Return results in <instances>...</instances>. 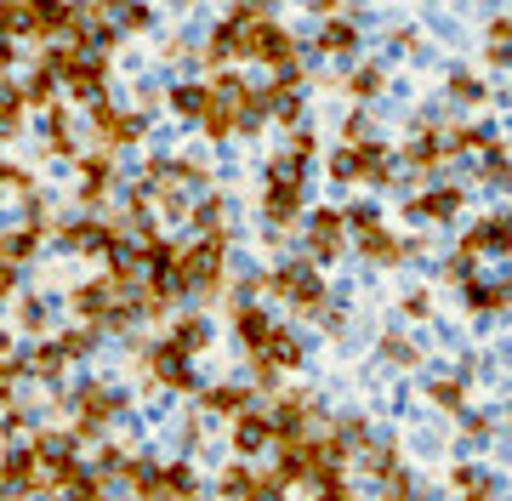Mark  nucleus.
I'll list each match as a JSON object with an SVG mask.
<instances>
[{"label": "nucleus", "mask_w": 512, "mask_h": 501, "mask_svg": "<svg viewBox=\"0 0 512 501\" xmlns=\"http://www.w3.org/2000/svg\"><path fill=\"white\" fill-rule=\"evenodd\" d=\"M456 484L467 490V501H490V479H484L478 467H461V473H456Z\"/></svg>", "instance_id": "obj_23"}, {"label": "nucleus", "mask_w": 512, "mask_h": 501, "mask_svg": "<svg viewBox=\"0 0 512 501\" xmlns=\"http://www.w3.org/2000/svg\"><path fill=\"white\" fill-rule=\"evenodd\" d=\"M63 365H69L63 348H35V359H29V371H35V376H57Z\"/></svg>", "instance_id": "obj_24"}, {"label": "nucleus", "mask_w": 512, "mask_h": 501, "mask_svg": "<svg viewBox=\"0 0 512 501\" xmlns=\"http://www.w3.org/2000/svg\"><path fill=\"white\" fill-rule=\"evenodd\" d=\"M308 240H313V257H319V262H330L336 251H342V217H336V211H313Z\"/></svg>", "instance_id": "obj_4"}, {"label": "nucleus", "mask_w": 512, "mask_h": 501, "mask_svg": "<svg viewBox=\"0 0 512 501\" xmlns=\"http://www.w3.org/2000/svg\"><path fill=\"white\" fill-rule=\"evenodd\" d=\"M484 177H490V183H507V149H501V143L484 149Z\"/></svg>", "instance_id": "obj_26"}, {"label": "nucleus", "mask_w": 512, "mask_h": 501, "mask_svg": "<svg viewBox=\"0 0 512 501\" xmlns=\"http://www.w3.org/2000/svg\"><path fill=\"white\" fill-rule=\"evenodd\" d=\"M268 445H274L268 416H239V427H234V450H239V456H262Z\"/></svg>", "instance_id": "obj_5"}, {"label": "nucleus", "mask_w": 512, "mask_h": 501, "mask_svg": "<svg viewBox=\"0 0 512 501\" xmlns=\"http://www.w3.org/2000/svg\"><path fill=\"white\" fill-rule=\"evenodd\" d=\"M177 274H183V291H217L222 285V240H205L188 257H177Z\"/></svg>", "instance_id": "obj_1"}, {"label": "nucleus", "mask_w": 512, "mask_h": 501, "mask_svg": "<svg viewBox=\"0 0 512 501\" xmlns=\"http://www.w3.org/2000/svg\"><path fill=\"white\" fill-rule=\"evenodd\" d=\"M97 131H103L109 143H137V137H143V114H114V109L97 103Z\"/></svg>", "instance_id": "obj_6"}, {"label": "nucleus", "mask_w": 512, "mask_h": 501, "mask_svg": "<svg viewBox=\"0 0 512 501\" xmlns=\"http://www.w3.org/2000/svg\"><path fill=\"white\" fill-rule=\"evenodd\" d=\"M319 501H359V496H348L342 484H330V490H319Z\"/></svg>", "instance_id": "obj_35"}, {"label": "nucleus", "mask_w": 512, "mask_h": 501, "mask_svg": "<svg viewBox=\"0 0 512 501\" xmlns=\"http://www.w3.org/2000/svg\"><path fill=\"white\" fill-rule=\"evenodd\" d=\"M433 399H439L444 410H461V388H456V382H433Z\"/></svg>", "instance_id": "obj_30"}, {"label": "nucleus", "mask_w": 512, "mask_h": 501, "mask_svg": "<svg viewBox=\"0 0 512 501\" xmlns=\"http://www.w3.org/2000/svg\"><path fill=\"white\" fill-rule=\"evenodd\" d=\"M18 120H23V92L0 80V137H12V131H18Z\"/></svg>", "instance_id": "obj_14"}, {"label": "nucleus", "mask_w": 512, "mask_h": 501, "mask_svg": "<svg viewBox=\"0 0 512 501\" xmlns=\"http://www.w3.org/2000/svg\"><path fill=\"white\" fill-rule=\"evenodd\" d=\"M35 240H40V223H29L23 228V234H0V257H29V251H35Z\"/></svg>", "instance_id": "obj_17"}, {"label": "nucleus", "mask_w": 512, "mask_h": 501, "mask_svg": "<svg viewBox=\"0 0 512 501\" xmlns=\"http://www.w3.org/2000/svg\"><path fill=\"white\" fill-rule=\"evenodd\" d=\"M63 240H69L74 251H97V245H114V234L109 228H97V223H80V228H69Z\"/></svg>", "instance_id": "obj_16"}, {"label": "nucleus", "mask_w": 512, "mask_h": 501, "mask_svg": "<svg viewBox=\"0 0 512 501\" xmlns=\"http://www.w3.org/2000/svg\"><path fill=\"white\" fill-rule=\"evenodd\" d=\"M12 285H18V268H6V262H0V291H12Z\"/></svg>", "instance_id": "obj_36"}, {"label": "nucleus", "mask_w": 512, "mask_h": 501, "mask_svg": "<svg viewBox=\"0 0 512 501\" xmlns=\"http://www.w3.org/2000/svg\"><path fill=\"white\" fill-rule=\"evenodd\" d=\"M382 353L393 359V365H416V348H410V342H399V336H387V342H382Z\"/></svg>", "instance_id": "obj_28"}, {"label": "nucleus", "mask_w": 512, "mask_h": 501, "mask_svg": "<svg viewBox=\"0 0 512 501\" xmlns=\"http://www.w3.org/2000/svg\"><path fill=\"white\" fill-rule=\"evenodd\" d=\"M404 314H410V319H427V297H421V291H416V297L404 302Z\"/></svg>", "instance_id": "obj_34"}, {"label": "nucleus", "mask_w": 512, "mask_h": 501, "mask_svg": "<svg viewBox=\"0 0 512 501\" xmlns=\"http://www.w3.org/2000/svg\"><path fill=\"white\" fill-rule=\"evenodd\" d=\"M439 137H433V131H427V137H416V143H410V149H404V166H433V160H439Z\"/></svg>", "instance_id": "obj_19"}, {"label": "nucleus", "mask_w": 512, "mask_h": 501, "mask_svg": "<svg viewBox=\"0 0 512 501\" xmlns=\"http://www.w3.org/2000/svg\"><path fill=\"white\" fill-rule=\"evenodd\" d=\"M348 86H353L359 97H376V92H382V69H365V75H353Z\"/></svg>", "instance_id": "obj_29"}, {"label": "nucleus", "mask_w": 512, "mask_h": 501, "mask_svg": "<svg viewBox=\"0 0 512 501\" xmlns=\"http://www.w3.org/2000/svg\"><path fill=\"white\" fill-rule=\"evenodd\" d=\"M69 501H103V490H97V479H74L69 484Z\"/></svg>", "instance_id": "obj_32"}, {"label": "nucleus", "mask_w": 512, "mask_h": 501, "mask_svg": "<svg viewBox=\"0 0 512 501\" xmlns=\"http://www.w3.org/2000/svg\"><path fill=\"white\" fill-rule=\"evenodd\" d=\"M262 359H268L274 371H279V365H302V342H296L291 331H274L268 342H262Z\"/></svg>", "instance_id": "obj_11"}, {"label": "nucleus", "mask_w": 512, "mask_h": 501, "mask_svg": "<svg viewBox=\"0 0 512 501\" xmlns=\"http://www.w3.org/2000/svg\"><path fill=\"white\" fill-rule=\"evenodd\" d=\"M353 40L359 35H353L348 23H330L325 35H319V52H353Z\"/></svg>", "instance_id": "obj_21"}, {"label": "nucleus", "mask_w": 512, "mask_h": 501, "mask_svg": "<svg viewBox=\"0 0 512 501\" xmlns=\"http://www.w3.org/2000/svg\"><path fill=\"white\" fill-rule=\"evenodd\" d=\"M473 251H507V217H484V223L467 234V257Z\"/></svg>", "instance_id": "obj_10"}, {"label": "nucleus", "mask_w": 512, "mask_h": 501, "mask_svg": "<svg viewBox=\"0 0 512 501\" xmlns=\"http://www.w3.org/2000/svg\"><path fill=\"white\" fill-rule=\"evenodd\" d=\"M6 57H12V40H6V35H0V63H6Z\"/></svg>", "instance_id": "obj_37"}, {"label": "nucleus", "mask_w": 512, "mask_h": 501, "mask_svg": "<svg viewBox=\"0 0 512 501\" xmlns=\"http://www.w3.org/2000/svg\"><path fill=\"white\" fill-rule=\"evenodd\" d=\"M74 410H80V427L92 433V427H103V422L120 416V399H114L109 388H80V393H74Z\"/></svg>", "instance_id": "obj_3"}, {"label": "nucleus", "mask_w": 512, "mask_h": 501, "mask_svg": "<svg viewBox=\"0 0 512 501\" xmlns=\"http://www.w3.org/2000/svg\"><path fill=\"white\" fill-rule=\"evenodd\" d=\"M80 177H86V183H80V194H86V200H103V194H109V183H114L109 160H86V166H80Z\"/></svg>", "instance_id": "obj_13"}, {"label": "nucleus", "mask_w": 512, "mask_h": 501, "mask_svg": "<svg viewBox=\"0 0 512 501\" xmlns=\"http://www.w3.org/2000/svg\"><path fill=\"white\" fill-rule=\"evenodd\" d=\"M262 211H268V223H291L296 211H302V188L268 183V194H262Z\"/></svg>", "instance_id": "obj_8"}, {"label": "nucleus", "mask_w": 512, "mask_h": 501, "mask_svg": "<svg viewBox=\"0 0 512 501\" xmlns=\"http://www.w3.org/2000/svg\"><path fill=\"white\" fill-rule=\"evenodd\" d=\"M154 376H160V382H171V388H194L188 353H177L171 342H165V348H154Z\"/></svg>", "instance_id": "obj_7"}, {"label": "nucleus", "mask_w": 512, "mask_h": 501, "mask_svg": "<svg viewBox=\"0 0 512 501\" xmlns=\"http://www.w3.org/2000/svg\"><path fill=\"white\" fill-rule=\"evenodd\" d=\"M268 291H279V297H291L302 302V308H319L325 302V285H319V274H313L308 262H291V268H279L274 279H262Z\"/></svg>", "instance_id": "obj_2"}, {"label": "nucleus", "mask_w": 512, "mask_h": 501, "mask_svg": "<svg viewBox=\"0 0 512 501\" xmlns=\"http://www.w3.org/2000/svg\"><path fill=\"white\" fill-rule=\"evenodd\" d=\"M205 342H211V325H205V319H183L177 336H171V348L177 353H194V348H205Z\"/></svg>", "instance_id": "obj_15"}, {"label": "nucleus", "mask_w": 512, "mask_h": 501, "mask_svg": "<svg viewBox=\"0 0 512 501\" xmlns=\"http://www.w3.org/2000/svg\"><path fill=\"white\" fill-rule=\"evenodd\" d=\"M52 92H57V75H52V69H35V80H29L23 103H52Z\"/></svg>", "instance_id": "obj_22"}, {"label": "nucleus", "mask_w": 512, "mask_h": 501, "mask_svg": "<svg viewBox=\"0 0 512 501\" xmlns=\"http://www.w3.org/2000/svg\"><path fill=\"white\" fill-rule=\"evenodd\" d=\"M205 410H217V416H239V410H245V388H211V393H205Z\"/></svg>", "instance_id": "obj_18"}, {"label": "nucleus", "mask_w": 512, "mask_h": 501, "mask_svg": "<svg viewBox=\"0 0 512 501\" xmlns=\"http://www.w3.org/2000/svg\"><path fill=\"white\" fill-rule=\"evenodd\" d=\"M450 97H461V103H478V97H484V86H478L473 75H456V80H450Z\"/></svg>", "instance_id": "obj_27"}, {"label": "nucleus", "mask_w": 512, "mask_h": 501, "mask_svg": "<svg viewBox=\"0 0 512 501\" xmlns=\"http://www.w3.org/2000/svg\"><path fill=\"white\" fill-rule=\"evenodd\" d=\"M245 490H251V479H245L239 467H228V473H222V496H245Z\"/></svg>", "instance_id": "obj_31"}, {"label": "nucleus", "mask_w": 512, "mask_h": 501, "mask_svg": "<svg viewBox=\"0 0 512 501\" xmlns=\"http://www.w3.org/2000/svg\"><path fill=\"white\" fill-rule=\"evenodd\" d=\"M268 336H274V325H268V314H262V308H239V342H245V348L262 353V342H268Z\"/></svg>", "instance_id": "obj_12"}, {"label": "nucleus", "mask_w": 512, "mask_h": 501, "mask_svg": "<svg viewBox=\"0 0 512 501\" xmlns=\"http://www.w3.org/2000/svg\"><path fill=\"white\" fill-rule=\"evenodd\" d=\"M245 501H285V496H279V484L268 479V484H251V490H245Z\"/></svg>", "instance_id": "obj_33"}, {"label": "nucleus", "mask_w": 512, "mask_h": 501, "mask_svg": "<svg viewBox=\"0 0 512 501\" xmlns=\"http://www.w3.org/2000/svg\"><path fill=\"white\" fill-rule=\"evenodd\" d=\"M171 109L177 114H205V86H177V92H171Z\"/></svg>", "instance_id": "obj_20"}, {"label": "nucleus", "mask_w": 512, "mask_h": 501, "mask_svg": "<svg viewBox=\"0 0 512 501\" xmlns=\"http://www.w3.org/2000/svg\"><path fill=\"white\" fill-rule=\"evenodd\" d=\"M456 211H461L456 188H433V194H421V200H416V217H433V223H450Z\"/></svg>", "instance_id": "obj_9"}, {"label": "nucleus", "mask_w": 512, "mask_h": 501, "mask_svg": "<svg viewBox=\"0 0 512 501\" xmlns=\"http://www.w3.org/2000/svg\"><path fill=\"white\" fill-rule=\"evenodd\" d=\"M467 297H473V308H495V314H501V308H507V285H473Z\"/></svg>", "instance_id": "obj_25"}]
</instances>
